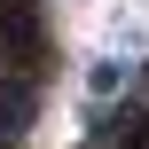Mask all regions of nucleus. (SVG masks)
I'll return each mask as SVG.
<instances>
[{
  "mask_svg": "<svg viewBox=\"0 0 149 149\" xmlns=\"http://www.w3.org/2000/svg\"><path fill=\"white\" fill-rule=\"evenodd\" d=\"M31 118H39V94H31V79H0V149H16L31 134Z\"/></svg>",
  "mask_w": 149,
  "mask_h": 149,
  "instance_id": "obj_1",
  "label": "nucleus"
},
{
  "mask_svg": "<svg viewBox=\"0 0 149 149\" xmlns=\"http://www.w3.org/2000/svg\"><path fill=\"white\" fill-rule=\"evenodd\" d=\"M118 86H126V63H118V55H102V63L86 71V94H94V102H110Z\"/></svg>",
  "mask_w": 149,
  "mask_h": 149,
  "instance_id": "obj_2",
  "label": "nucleus"
}]
</instances>
